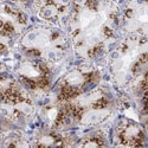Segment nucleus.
<instances>
[{
	"mask_svg": "<svg viewBox=\"0 0 148 148\" xmlns=\"http://www.w3.org/2000/svg\"><path fill=\"white\" fill-rule=\"evenodd\" d=\"M120 14L113 0H73L65 25L72 51L85 60L108 53L121 31Z\"/></svg>",
	"mask_w": 148,
	"mask_h": 148,
	"instance_id": "1",
	"label": "nucleus"
},
{
	"mask_svg": "<svg viewBox=\"0 0 148 148\" xmlns=\"http://www.w3.org/2000/svg\"><path fill=\"white\" fill-rule=\"evenodd\" d=\"M3 1L13 5L16 7H19V8L24 10L25 12L29 8H32L33 10V0H3Z\"/></svg>",
	"mask_w": 148,
	"mask_h": 148,
	"instance_id": "10",
	"label": "nucleus"
},
{
	"mask_svg": "<svg viewBox=\"0 0 148 148\" xmlns=\"http://www.w3.org/2000/svg\"><path fill=\"white\" fill-rule=\"evenodd\" d=\"M120 30L126 37H147V3L146 0H134L122 14H120Z\"/></svg>",
	"mask_w": 148,
	"mask_h": 148,
	"instance_id": "5",
	"label": "nucleus"
},
{
	"mask_svg": "<svg viewBox=\"0 0 148 148\" xmlns=\"http://www.w3.org/2000/svg\"><path fill=\"white\" fill-rule=\"evenodd\" d=\"M17 42L19 50L26 58L43 62L50 68L59 65L72 51L68 32L49 24L24 30Z\"/></svg>",
	"mask_w": 148,
	"mask_h": 148,
	"instance_id": "2",
	"label": "nucleus"
},
{
	"mask_svg": "<svg viewBox=\"0 0 148 148\" xmlns=\"http://www.w3.org/2000/svg\"><path fill=\"white\" fill-rule=\"evenodd\" d=\"M73 0H33V11L44 24L65 27Z\"/></svg>",
	"mask_w": 148,
	"mask_h": 148,
	"instance_id": "6",
	"label": "nucleus"
},
{
	"mask_svg": "<svg viewBox=\"0 0 148 148\" xmlns=\"http://www.w3.org/2000/svg\"><path fill=\"white\" fill-rule=\"evenodd\" d=\"M16 73L24 84L32 89L45 88L50 82V66L26 57L17 66Z\"/></svg>",
	"mask_w": 148,
	"mask_h": 148,
	"instance_id": "7",
	"label": "nucleus"
},
{
	"mask_svg": "<svg viewBox=\"0 0 148 148\" xmlns=\"http://www.w3.org/2000/svg\"><path fill=\"white\" fill-rule=\"evenodd\" d=\"M94 78V71L91 69H75L60 79L58 84L59 97L62 100H72L78 95L88 91Z\"/></svg>",
	"mask_w": 148,
	"mask_h": 148,
	"instance_id": "8",
	"label": "nucleus"
},
{
	"mask_svg": "<svg viewBox=\"0 0 148 148\" xmlns=\"http://www.w3.org/2000/svg\"><path fill=\"white\" fill-rule=\"evenodd\" d=\"M71 110L78 125L97 126L113 115L114 101L107 90L95 88L72 98Z\"/></svg>",
	"mask_w": 148,
	"mask_h": 148,
	"instance_id": "4",
	"label": "nucleus"
},
{
	"mask_svg": "<svg viewBox=\"0 0 148 148\" xmlns=\"http://www.w3.org/2000/svg\"><path fill=\"white\" fill-rule=\"evenodd\" d=\"M110 75L119 88L140 87L146 82L147 39L126 37L110 55Z\"/></svg>",
	"mask_w": 148,
	"mask_h": 148,
	"instance_id": "3",
	"label": "nucleus"
},
{
	"mask_svg": "<svg viewBox=\"0 0 148 148\" xmlns=\"http://www.w3.org/2000/svg\"><path fill=\"white\" fill-rule=\"evenodd\" d=\"M115 140L119 146L140 147L147 146V135L140 123L123 119L115 128Z\"/></svg>",
	"mask_w": 148,
	"mask_h": 148,
	"instance_id": "9",
	"label": "nucleus"
}]
</instances>
